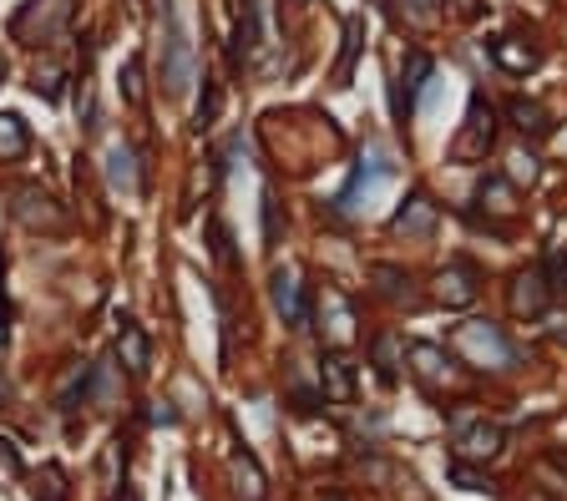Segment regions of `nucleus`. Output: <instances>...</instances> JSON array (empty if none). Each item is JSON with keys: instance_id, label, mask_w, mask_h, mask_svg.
Returning a JSON list of instances; mask_svg holds the SVG:
<instances>
[{"instance_id": "f257e3e1", "label": "nucleus", "mask_w": 567, "mask_h": 501, "mask_svg": "<svg viewBox=\"0 0 567 501\" xmlns=\"http://www.w3.org/2000/svg\"><path fill=\"white\" fill-rule=\"evenodd\" d=\"M163 15H168V41H163V87H168V97H182L188 91V81H193V46H188V36H182L178 15H172V5H163Z\"/></svg>"}, {"instance_id": "f03ea898", "label": "nucleus", "mask_w": 567, "mask_h": 501, "mask_svg": "<svg viewBox=\"0 0 567 501\" xmlns=\"http://www.w3.org/2000/svg\"><path fill=\"white\" fill-rule=\"evenodd\" d=\"M116 349L127 355V370H132V375H147V334H142L137 324H122V334H116Z\"/></svg>"}, {"instance_id": "7ed1b4c3", "label": "nucleus", "mask_w": 567, "mask_h": 501, "mask_svg": "<svg viewBox=\"0 0 567 501\" xmlns=\"http://www.w3.org/2000/svg\"><path fill=\"white\" fill-rule=\"evenodd\" d=\"M233 471H238V491H244V501H258V496H264V476L254 471V461H248V456H238V461H233Z\"/></svg>"}, {"instance_id": "20e7f679", "label": "nucleus", "mask_w": 567, "mask_h": 501, "mask_svg": "<svg viewBox=\"0 0 567 501\" xmlns=\"http://www.w3.org/2000/svg\"><path fill=\"white\" fill-rule=\"evenodd\" d=\"M132 153H127V147H116V153H112V182H122V188H137V178H132Z\"/></svg>"}, {"instance_id": "39448f33", "label": "nucleus", "mask_w": 567, "mask_h": 501, "mask_svg": "<svg viewBox=\"0 0 567 501\" xmlns=\"http://www.w3.org/2000/svg\"><path fill=\"white\" fill-rule=\"evenodd\" d=\"M0 320H5V299H0Z\"/></svg>"}, {"instance_id": "423d86ee", "label": "nucleus", "mask_w": 567, "mask_h": 501, "mask_svg": "<svg viewBox=\"0 0 567 501\" xmlns=\"http://www.w3.org/2000/svg\"><path fill=\"white\" fill-rule=\"evenodd\" d=\"M0 77H5V61H0Z\"/></svg>"}]
</instances>
